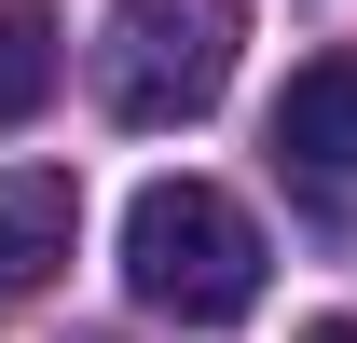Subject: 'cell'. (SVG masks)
<instances>
[{"mask_svg": "<svg viewBox=\"0 0 357 343\" xmlns=\"http://www.w3.org/2000/svg\"><path fill=\"white\" fill-rule=\"evenodd\" d=\"M124 289L151 316H178V330H234L261 302V220L220 178H151L124 206Z\"/></svg>", "mask_w": 357, "mask_h": 343, "instance_id": "1", "label": "cell"}, {"mask_svg": "<svg viewBox=\"0 0 357 343\" xmlns=\"http://www.w3.org/2000/svg\"><path fill=\"white\" fill-rule=\"evenodd\" d=\"M234 0H110V42H96V96L110 124L165 137V124H206L234 83Z\"/></svg>", "mask_w": 357, "mask_h": 343, "instance_id": "2", "label": "cell"}, {"mask_svg": "<svg viewBox=\"0 0 357 343\" xmlns=\"http://www.w3.org/2000/svg\"><path fill=\"white\" fill-rule=\"evenodd\" d=\"M275 151H289L303 178H357V55L289 69V96H275Z\"/></svg>", "mask_w": 357, "mask_h": 343, "instance_id": "3", "label": "cell"}, {"mask_svg": "<svg viewBox=\"0 0 357 343\" xmlns=\"http://www.w3.org/2000/svg\"><path fill=\"white\" fill-rule=\"evenodd\" d=\"M69 234H83V192L55 165L0 178V289H55V261H69Z\"/></svg>", "mask_w": 357, "mask_h": 343, "instance_id": "4", "label": "cell"}, {"mask_svg": "<svg viewBox=\"0 0 357 343\" xmlns=\"http://www.w3.org/2000/svg\"><path fill=\"white\" fill-rule=\"evenodd\" d=\"M55 69H69L55 55V0H0V124H28L55 96Z\"/></svg>", "mask_w": 357, "mask_h": 343, "instance_id": "5", "label": "cell"}, {"mask_svg": "<svg viewBox=\"0 0 357 343\" xmlns=\"http://www.w3.org/2000/svg\"><path fill=\"white\" fill-rule=\"evenodd\" d=\"M303 343H357V330H344V316H316V330H303Z\"/></svg>", "mask_w": 357, "mask_h": 343, "instance_id": "6", "label": "cell"}]
</instances>
